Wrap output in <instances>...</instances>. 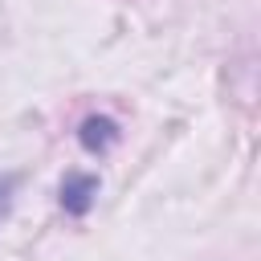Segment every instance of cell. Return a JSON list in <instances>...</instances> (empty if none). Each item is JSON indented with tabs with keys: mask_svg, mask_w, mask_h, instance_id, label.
Returning a JSON list of instances; mask_svg holds the SVG:
<instances>
[{
	"mask_svg": "<svg viewBox=\"0 0 261 261\" xmlns=\"http://www.w3.org/2000/svg\"><path fill=\"white\" fill-rule=\"evenodd\" d=\"M94 196H98V175H82V171L65 175V184H61V208L69 216H86L90 204H94Z\"/></svg>",
	"mask_w": 261,
	"mask_h": 261,
	"instance_id": "obj_1",
	"label": "cell"
},
{
	"mask_svg": "<svg viewBox=\"0 0 261 261\" xmlns=\"http://www.w3.org/2000/svg\"><path fill=\"white\" fill-rule=\"evenodd\" d=\"M77 139L86 151H110L118 143V122L106 118V114H90L82 126H77Z\"/></svg>",
	"mask_w": 261,
	"mask_h": 261,
	"instance_id": "obj_2",
	"label": "cell"
},
{
	"mask_svg": "<svg viewBox=\"0 0 261 261\" xmlns=\"http://www.w3.org/2000/svg\"><path fill=\"white\" fill-rule=\"evenodd\" d=\"M12 192H16V175H0V216L12 208Z\"/></svg>",
	"mask_w": 261,
	"mask_h": 261,
	"instance_id": "obj_3",
	"label": "cell"
}]
</instances>
